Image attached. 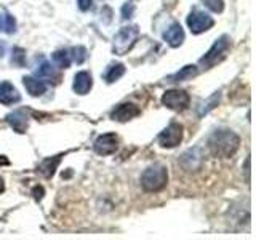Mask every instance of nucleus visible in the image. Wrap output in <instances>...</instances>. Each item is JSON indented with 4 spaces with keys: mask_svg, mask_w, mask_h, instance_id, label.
Returning <instances> with one entry per match:
<instances>
[{
    "mask_svg": "<svg viewBox=\"0 0 256 240\" xmlns=\"http://www.w3.org/2000/svg\"><path fill=\"white\" fill-rule=\"evenodd\" d=\"M240 138L229 130H218L214 132L210 140H208V148H210L212 154L216 157H230L236 154V150L238 149Z\"/></svg>",
    "mask_w": 256,
    "mask_h": 240,
    "instance_id": "obj_1",
    "label": "nucleus"
},
{
    "mask_svg": "<svg viewBox=\"0 0 256 240\" xmlns=\"http://www.w3.org/2000/svg\"><path fill=\"white\" fill-rule=\"evenodd\" d=\"M168 182V172L164 165H152L141 176V186L148 192L162 190Z\"/></svg>",
    "mask_w": 256,
    "mask_h": 240,
    "instance_id": "obj_2",
    "label": "nucleus"
},
{
    "mask_svg": "<svg viewBox=\"0 0 256 240\" xmlns=\"http://www.w3.org/2000/svg\"><path fill=\"white\" fill-rule=\"evenodd\" d=\"M230 48V38L228 36L220 37L216 42L213 44V46L205 53V56L200 60V66H204L205 69H210L214 64H218L221 60L226 58V54Z\"/></svg>",
    "mask_w": 256,
    "mask_h": 240,
    "instance_id": "obj_3",
    "label": "nucleus"
},
{
    "mask_svg": "<svg viewBox=\"0 0 256 240\" xmlns=\"http://www.w3.org/2000/svg\"><path fill=\"white\" fill-rule=\"evenodd\" d=\"M138 37H140L138 26L122 28L114 37V46H112V50H114L116 54H125L128 50H132V46L134 45Z\"/></svg>",
    "mask_w": 256,
    "mask_h": 240,
    "instance_id": "obj_4",
    "label": "nucleus"
},
{
    "mask_svg": "<svg viewBox=\"0 0 256 240\" xmlns=\"http://www.w3.org/2000/svg\"><path fill=\"white\" fill-rule=\"evenodd\" d=\"M213 24H214L213 18L210 14H206L205 12L194 10L188 16V26L192 34H202V32L212 29Z\"/></svg>",
    "mask_w": 256,
    "mask_h": 240,
    "instance_id": "obj_5",
    "label": "nucleus"
},
{
    "mask_svg": "<svg viewBox=\"0 0 256 240\" xmlns=\"http://www.w3.org/2000/svg\"><path fill=\"white\" fill-rule=\"evenodd\" d=\"M190 102L189 94L184 90H170L162 96V104L173 110H184Z\"/></svg>",
    "mask_w": 256,
    "mask_h": 240,
    "instance_id": "obj_6",
    "label": "nucleus"
},
{
    "mask_svg": "<svg viewBox=\"0 0 256 240\" xmlns=\"http://www.w3.org/2000/svg\"><path fill=\"white\" fill-rule=\"evenodd\" d=\"M181 140H182V126L176 122L168 125L157 138L158 144L162 148H174L181 142Z\"/></svg>",
    "mask_w": 256,
    "mask_h": 240,
    "instance_id": "obj_7",
    "label": "nucleus"
},
{
    "mask_svg": "<svg viewBox=\"0 0 256 240\" xmlns=\"http://www.w3.org/2000/svg\"><path fill=\"white\" fill-rule=\"evenodd\" d=\"M117 142H118V138L116 133L101 134L100 138L94 141V150L98 152L100 156H109L112 152H116Z\"/></svg>",
    "mask_w": 256,
    "mask_h": 240,
    "instance_id": "obj_8",
    "label": "nucleus"
},
{
    "mask_svg": "<svg viewBox=\"0 0 256 240\" xmlns=\"http://www.w3.org/2000/svg\"><path fill=\"white\" fill-rule=\"evenodd\" d=\"M140 114H141V109L136 106V104L125 102V104H120V106H117L114 110H112L110 118L117 120V122H126V120L138 117Z\"/></svg>",
    "mask_w": 256,
    "mask_h": 240,
    "instance_id": "obj_9",
    "label": "nucleus"
},
{
    "mask_svg": "<svg viewBox=\"0 0 256 240\" xmlns=\"http://www.w3.org/2000/svg\"><path fill=\"white\" fill-rule=\"evenodd\" d=\"M164 40L173 48L180 46L184 42V30L181 28V24L180 22H173L172 26L164 32Z\"/></svg>",
    "mask_w": 256,
    "mask_h": 240,
    "instance_id": "obj_10",
    "label": "nucleus"
},
{
    "mask_svg": "<svg viewBox=\"0 0 256 240\" xmlns=\"http://www.w3.org/2000/svg\"><path fill=\"white\" fill-rule=\"evenodd\" d=\"M92 86H93V78L90 72H86V70L77 72L74 77V92L78 94H86L92 90Z\"/></svg>",
    "mask_w": 256,
    "mask_h": 240,
    "instance_id": "obj_11",
    "label": "nucleus"
},
{
    "mask_svg": "<svg viewBox=\"0 0 256 240\" xmlns=\"http://www.w3.org/2000/svg\"><path fill=\"white\" fill-rule=\"evenodd\" d=\"M6 120H8V124L12 125V128H13L14 132H18V133L26 132V128H28V116H26V112H24V110H14V112H12V114L6 116Z\"/></svg>",
    "mask_w": 256,
    "mask_h": 240,
    "instance_id": "obj_12",
    "label": "nucleus"
},
{
    "mask_svg": "<svg viewBox=\"0 0 256 240\" xmlns=\"http://www.w3.org/2000/svg\"><path fill=\"white\" fill-rule=\"evenodd\" d=\"M36 76L40 78V80H48V82H52V80H54V82H60V72L56 70V68L53 66L52 62L48 61H44L40 66L36 69Z\"/></svg>",
    "mask_w": 256,
    "mask_h": 240,
    "instance_id": "obj_13",
    "label": "nucleus"
},
{
    "mask_svg": "<svg viewBox=\"0 0 256 240\" xmlns=\"http://www.w3.org/2000/svg\"><path fill=\"white\" fill-rule=\"evenodd\" d=\"M20 100H21V94L10 82L0 84V101L4 104H13V102H18Z\"/></svg>",
    "mask_w": 256,
    "mask_h": 240,
    "instance_id": "obj_14",
    "label": "nucleus"
},
{
    "mask_svg": "<svg viewBox=\"0 0 256 240\" xmlns=\"http://www.w3.org/2000/svg\"><path fill=\"white\" fill-rule=\"evenodd\" d=\"M22 84L26 86V90L30 96H42L46 92V85L42 82L40 78H34V77H24Z\"/></svg>",
    "mask_w": 256,
    "mask_h": 240,
    "instance_id": "obj_15",
    "label": "nucleus"
},
{
    "mask_svg": "<svg viewBox=\"0 0 256 240\" xmlns=\"http://www.w3.org/2000/svg\"><path fill=\"white\" fill-rule=\"evenodd\" d=\"M61 157L62 156H56V157H50V158L42 160V164L38 165V172L42 173L45 178H52L56 172V168H58L60 162H61Z\"/></svg>",
    "mask_w": 256,
    "mask_h": 240,
    "instance_id": "obj_16",
    "label": "nucleus"
},
{
    "mask_svg": "<svg viewBox=\"0 0 256 240\" xmlns=\"http://www.w3.org/2000/svg\"><path fill=\"white\" fill-rule=\"evenodd\" d=\"M197 72L198 70L196 66H186V68H182L180 72H176L174 76H172L170 82H182V80H189L194 76H197Z\"/></svg>",
    "mask_w": 256,
    "mask_h": 240,
    "instance_id": "obj_17",
    "label": "nucleus"
},
{
    "mask_svg": "<svg viewBox=\"0 0 256 240\" xmlns=\"http://www.w3.org/2000/svg\"><path fill=\"white\" fill-rule=\"evenodd\" d=\"M125 74V66L124 64H112V66L108 69V72H106V82L108 84H112V82H116V80H118L120 77H122Z\"/></svg>",
    "mask_w": 256,
    "mask_h": 240,
    "instance_id": "obj_18",
    "label": "nucleus"
},
{
    "mask_svg": "<svg viewBox=\"0 0 256 240\" xmlns=\"http://www.w3.org/2000/svg\"><path fill=\"white\" fill-rule=\"evenodd\" d=\"M53 61L58 64V68L61 69H68L70 66V54L68 50H58V52H54L53 53Z\"/></svg>",
    "mask_w": 256,
    "mask_h": 240,
    "instance_id": "obj_19",
    "label": "nucleus"
},
{
    "mask_svg": "<svg viewBox=\"0 0 256 240\" xmlns=\"http://www.w3.org/2000/svg\"><path fill=\"white\" fill-rule=\"evenodd\" d=\"M70 53H72L70 54V60H74L77 64H82L88 58V52H86L85 46H74L70 50Z\"/></svg>",
    "mask_w": 256,
    "mask_h": 240,
    "instance_id": "obj_20",
    "label": "nucleus"
},
{
    "mask_svg": "<svg viewBox=\"0 0 256 240\" xmlns=\"http://www.w3.org/2000/svg\"><path fill=\"white\" fill-rule=\"evenodd\" d=\"M13 56H12V62L14 64V66H24L26 64V52L22 50V48L20 46H14L13 48Z\"/></svg>",
    "mask_w": 256,
    "mask_h": 240,
    "instance_id": "obj_21",
    "label": "nucleus"
},
{
    "mask_svg": "<svg viewBox=\"0 0 256 240\" xmlns=\"http://www.w3.org/2000/svg\"><path fill=\"white\" fill-rule=\"evenodd\" d=\"M202 2H204V5L206 8H210V10L214 12V13H221L224 10V2H222V0H202Z\"/></svg>",
    "mask_w": 256,
    "mask_h": 240,
    "instance_id": "obj_22",
    "label": "nucleus"
},
{
    "mask_svg": "<svg viewBox=\"0 0 256 240\" xmlns=\"http://www.w3.org/2000/svg\"><path fill=\"white\" fill-rule=\"evenodd\" d=\"M4 30L6 32V34H13V32L16 30V21L12 14H5L4 16Z\"/></svg>",
    "mask_w": 256,
    "mask_h": 240,
    "instance_id": "obj_23",
    "label": "nucleus"
},
{
    "mask_svg": "<svg viewBox=\"0 0 256 240\" xmlns=\"http://www.w3.org/2000/svg\"><path fill=\"white\" fill-rule=\"evenodd\" d=\"M218 102H220V92H218V93H214V94L212 96V98L206 101V108L204 106V109H200L198 114H200V116L206 114V112H208V110H212V109L216 106V104H218Z\"/></svg>",
    "mask_w": 256,
    "mask_h": 240,
    "instance_id": "obj_24",
    "label": "nucleus"
},
{
    "mask_svg": "<svg viewBox=\"0 0 256 240\" xmlns=\"http://www.w3.org/2000/svg\"><path fill=\"white\" fill-rule=\"evenodd\" d=\"M133 12H134V4L133 2H126L122 8V18L124 20H128L133 16Z\"/></svg>",
    "mask_w": 256,
    "mask_h": 240,
    "instance_id": "obj_25",
    "label": "nucleus"
},
{
    "mask_svg": "<svg viewBox=\"0 0 256 240\" xmlns=\"http://www.w3.org/2000/svg\"><path fill=\"white\" fill-rule=\"evenodd\" d=\"M32 194H34V198L36 200H40L44 197V188L42 186H36L34 190H32Z\"/></svg>",
    "mask_w": 256,
    "mask_h": 240,
    "instance_id": "obj_26",
    "label": "nucleus"
},
{
    "mask_svg": "<svg viewBox=\"0 0 256 240\" xmlns=\"http://www.w3.org/2000/svg\"><path fill=\"white\" fill-rule=\"evenodd\" d=\"M93 4V0H78V6H80V10H88V8L92 6Z\"/></svg>",
    "mask_w": 256,
    "mask_h": 240,
    "instance_id": "obj_27",
    "label": "nucleus"
},
{
    "mask_svg": "<svg viewBox=\"0 0 256 240\" xmlns=\"http://www.w3.org/2000/svg\"><path fill=\"white\" fill-rule=\"evenodd\" d=\"M8 164H10V160L4 156H0V165H8Z\"/></svg>",
    "mask_w": 256,
    "mask_h": 240,
    "instance_id": "obj_28",
    "label": "nucleus"
},
{
    "mask_svg": "<svg viewBox=\"0 0 256 240\" xmlns=\"http://www.w3.org/2000/svg\"><path fill=\"white\" fill-rule=\"evenodd\" d=\"M4 53H5V44L2 42V40H0V58L4 56Z\"/></svg>",
    "mask_w": 256,
    "mask_h": 240,
    "instance_id": "obj_29",
    "label": "nucleus"
},
{
    "mask_svg": "<svg viewBox=\"0 0 256 240\" xmlns=\"http://www.w3.org/2000/svg\"><path fill=\"white\" fill-rule=\"evenodd\" d=\"M4 189H5V184H4V180L0 178V194H2V192H4Z\"/></svg>",
    "mask_w": 256,
    "mask_h": 240,
    "instance_id": "obj_30",
    "label": "nucleus"
},
{
    "mask_svg": "<svg viewBox=\"0 0 256 240\" xmlns=\"http://www.w3.org/2000/svg\"><path fill=\"white\" fill-rule=\"evenodd\" d=\"M2 29H4V16L0 14V30H2Z\"/></svg>",
    "mask_w": 256,
    "mask_h": 240,
    "instance_id": "obj_31",
    "label": "nucleus"
}]
</instances>
